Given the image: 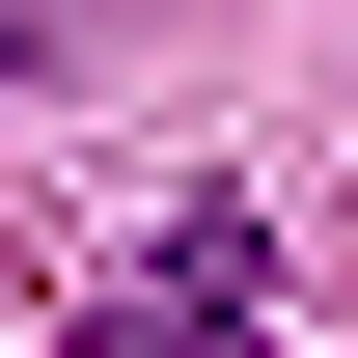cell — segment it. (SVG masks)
I'll return each instance as SVG.
<instances>
[{"label":"cell","mask_w":358,"mask_h":358,"mask_svg":"<svg viewBox=\"0 0 358 358\" xmlns=\"http://www.w3.org/2000/svg\"><path fill=\"white\" fill-rule=\"evenodd\" d=\"M0 83H28V0H0Z\"/></svg>","instance_id":"7a4b0ae2"},{"label":"cell","mask_w":358,"mask_h":358,"mask_svg":"<svg viewBox=\"0 0 358 358\" xmlns=\"http://www.w3.org/2000/svg\"><path fill=\"white\" fill-rule=\"evenodd\" d=\"M83 358H275V221H221V193H166L110 275H83Z\"/></svg>","instance_id":"6da1fadb"}]
</instances>
